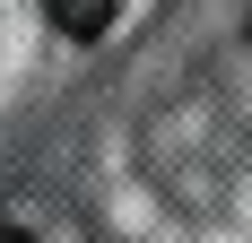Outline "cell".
<instances>
[{
  "label": "cell",
  "mask_w": 252,
  "mask_h": 243,
  "mask_svg": "<svg viewBox=\"0 0 252 243\" xmlns=\"http://www.w3.org/2000/svg\"><path fill=\"white\" fill-rule=\"evenodd\" d=\"M44 9H52V26H61V35H104L122 0H44Z\"/></svg>",
  "instance_id": "6da1fadb"
},
{
  "label": "cell",
  "mask_w": 252,
  "mask_h": 243,
  "mask_svg": "<svg viewBox=\"0 0 252 243\" xmlns=\"http://www.w3.org/2000/svg\"><path fill=\"white\" fill-rule=\"evenodd\" d=\"M0 243H35V235H26V226H9V217H0Z\"/></svg>",
  "instance_id": "7a4b0ae2"
}]
</instances>
